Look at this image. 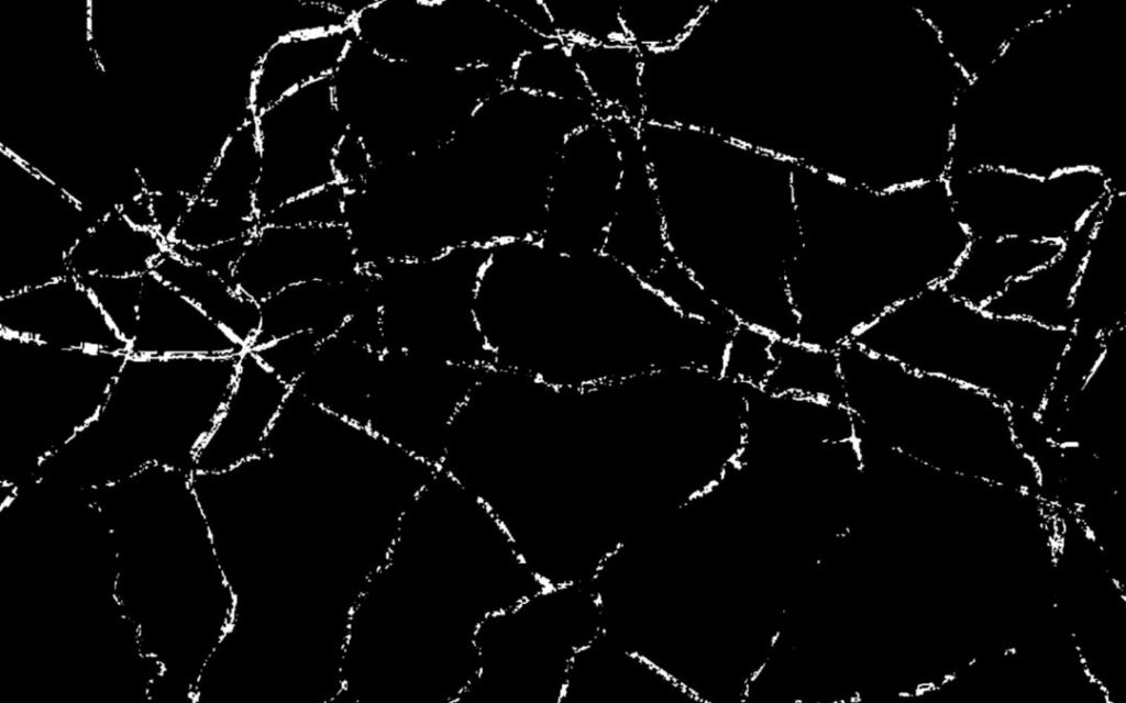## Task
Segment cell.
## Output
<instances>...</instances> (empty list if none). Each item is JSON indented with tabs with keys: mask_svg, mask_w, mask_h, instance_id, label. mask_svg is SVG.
Here are the masks:
<instances>
[{
	"mask_svg": "<svg viewBox=\"0 0 1126 703\" xmlns=\"http://www.w3.org/2000/svg\"><path fill=\"white\" fill-rule=\"evenodd\" d=\"M853 247H801L786 271L798 342L837 350L895 305L942 284L969 236L932 183L861 188Z\"/></svg>",
	"mask_w": 1126,
	"mask_h": 703,
	"instance_id": "obj_1",
	"label": "cell"
},
{
	"mask_svg": "<svg viewBox=\"0 0 1126 703\" xmlns=\"http://www.w3.org/2000/svg\"><path fill=\"white\" fill-rule=\"evenodd\" d=\"M239 359L128 354L100 411L41 462L37 478L84 491L150 465L191 475L232 391Z\"/></svg>",
	"mask_w": 1126,
	"mask_h": 703,
	"instance_id": "obj_2",
	"label": "cell"
},
{
	"mask_svg": "<svg viewBox=\"0 0 1126 703\" xmlns=\"http://www.w3.org/2000/svg\"><path fill=\"white\" fill-rule=\"evenodd\" d=\"M1071 335L990 314L938 284L887 310L850 342L914 371L971 387L1008 409L1038 413Z\"/></svg>",
	"mask_w": 1126,
	"mask_h": 703,
	"instance_id": "obj_3",
	"label": "cell"
},
{
	"mask_svg": "<svg viewBox=\"0 0 1126 703\" xmlns=\"http://www.w3.org/2000/svg\"><path fill=\"white\" fill-rule=\"evenodd\" d=\"M330 79L347 130L362 140L374 165L445 143L482 101L504 88L489 67L441 69L396 60L356 37Z\"/></svg>",
	"mask_w": 1126,
	"mask_h": 703,
	"instance_id": "obj_4",
	"label": "cell"
},
{
	"mask_svg": "<svg viewBox=\"0 0 1126 703\" xmlns=\"http://www.w3.org/2000/svg\"><path fill=\"white\" fill-rule=\"evenodd\" d=\"M126 355L0 333V483L31 482L97 415Z\"/></svg>",
	"mask_w": 1126,
	"mask_h": 703,
	"instance_id": "obj_5",
	"label": "cell"
},
{
	"mask_svg": "<svg viewBox=\"0 0 1126 703\" xmlns=\"http://www.w3.org/2000/svg\"><path fill=\"white\" fill-rule=\"evenodd\" d=\"M844 398L868 437L907 457L919 440L1017 448L1008 408L971 387L886 357L862 358L846 380Z\"/></svg>",
	"mask_w": 1126,
	"mask_h": 703,
	"instance_id": "obj_6",
	"label": "cell"
},
{
	"mask_svg": "<svg viewBox=\"0 0 1126 703\" xmlns=\"http://www.w3.org/2000/svg\"><path fill=\"white\" fill-rule=\"evenodd\" d=\"M490 247L462 244L424 259L365 266L374 276L385 350L470 365L463 324H476L473 300Z\"/></svg>",
	"mask_w": 1126,
	"mask_h": 703,
	"instance_id": "obj_7",
	"label": "cell"
},
{
	"mask_svg": "<svg viewBox=\"0 0 1126 703\" xmlns=\"http://www.w3.org/2000/svg\"><path fill=\"white\" fill-rule=\"evenodd\" d=\"M957 219L971 238L1063 243L1113 192L1099 168L1047 177L981 167L946 176Z\"/></svg>",
	"mask_w": 1126,
	"mask_h": 703,
	"instance_id": "obj_8",
	"label": "cell"
},
{
	"mask_svg": "<svg viewBox=\"0 0 1126 703\" xmlns=\"http://www.w3.org/2000/svg\"><path fill=\"white\" fill-rule=\"evenodd\" d=\"M254 119L261 153L258 221L291 199L336 182L333 156L347 127L330 78L299 88Z\"/></svg>",
	"mask_w": 1126,
	"mask_h": 703,
	"instance_id": "obj_9",
	"label": "cell"
},
{
	"mask_svg": "<svg viewBox=\"0 0 1126 703\" xmlns=\"http://www.w3.org/2000/svg\"><path fill=\"white\" fill-rule=\"evenodd\" d=\"M474 368L402 350H384L366 428L438 468L450 422L474 386H465L463 377Z\"/></svg>",
	"mask_w": 1126,
	"mask_h": 703,
	"instance_id": "obj_10",
	"label": "cell"
},
{
	"mask_svg": "<svg viewBox=\"0 0 1126 703\" xmlns=\"http://www.w3.org/2000/svg\"><path fill=\"white\" fill-rule=\"evenodd\" d=\"M620 175V153L604 119L570 134L549 180L537 239L560 254L601 253Z\"/></svg>",
	"mask_w": 1126,
	"mask_h": 703,
	"instance_id": "obj_11",
	"label": "cell"
},
{
	"mask_svg": "<svg viewBox=\"0 0 1126 703\" xmlns=\"http://www.w3.org/2000/svg\"><path fill=\"white\" fill-rule=\"evenodd\" d=\"M362 266L344 224L286 226L258 223L236 261L232 282L262 302L280 290L313 280H346Z\"/></svg>",
	"mask_w": 1126,
	"mask_h": 703,
	"instance_id": "obj_12",
	"label": "cell"
},
{
	"mask_svg": "<svg viewBox=\"0 0 1126 703\" xmlns=\"http://www.w3.org/2000/svg\"><path fill=\"white\" fill-rule=\"evenodd\" d=\"M0 333L60 348L129 353V343L71 274L0 298Z\"/></svg>",
	"mask_w": 1126,
	"mask_h": 703,
	"instance_id": "obj_13",
	"label": "cell"
},
{
	"mask_svg": "<svg viewBox=\"0 0 1126 703\" xmlns=\"http://www.w3.org/2000/svg\"><path fill=\"white\" fill-rule=\"evenodd\" d=\"M605 121L620 153L621 175L601 253L644 280L670 255L663 216L638 124L622 116Z\"/></svg>",
	"mask_w": 1126,
	"mask_h": 703,
	"instance_id": "obj_14",
	"label": "cell"
},
{
	"mask_svg": "<svg viewBox=\"0 0 1126 703\" xmlns=\"http://www.w3.org/2000/svg\"><path fill=\"white\" fill-rule=\"evenodd\" d=\"M290 391L253 350H244L232 391L197 451L195 471L221 472L263 455Z\"/></svg>",
	"mask_w": 1126,
	"mask_h": 703,
	"instance_id": "obj_15",
	"label": "cell"
},
{
	"mask_svg": "<svg viewBox=\"0 0 1126 703\" xmlns=\"http://www.w3.org/2000/svg\"><path fill=\"white\" fill-rule=\"evenodd\" d=\"M247 348L152 271L143 275L133 356H231Z\"/></svg>",
	"mask_w": 1126,
	"mask_h": 703,
	"instance_id": "obj_16",
	"label": "cell"
},
{
	"mask_svg": "<svg viewBox=\"0 0 1126 703\" xmlns=\"http://www.w3.org/2000/svg\"><path fill=\"white\" fill-rule=\"evenodd\" d=\"M374 298L373 275L364 267L346 280L289 286L260 302L261 327L250 349L298 333L323 341L335 335L360 306Z\"/></svg>",
	"mask_w": 1126,
	"mask_h": 703,
	"instance_id": "obj_17",
	"label": "cell"
},
{
	"mask_svg": "<svg viewBox=\"0 0 1126 703\" xmlns=\"http://www.w3.org/2000/svg\"><path fill=\"white\" fill-rule=\"evenodd\" d=\"M850 439H853V423L846 405L793 394H772L746 383L742 454Z\"/></svg>",
	"mask_w": 1126,
	"mask_h": 703,
	"instance_id": "obj_18",
	"label": "cell"
},
{
	"mask_svg": "<svg viewBox=\"0 0 1126 703\" xmlns=\"http://www.w3.org/2000/svg\"><path fill=\"white\" fill-rule=\"evenodd\" d=\"M1105 203L1096 208L1081 227L1063 242L1060 253L1052 260L1009 283L1000 295L981 309L997 316L1025 319L1046 327L1072 331L1073 293L1094 226Z\"/></svg>",
	"mask_w": 1126,
	"mask_h": 703,
	"instance_id": "obj_19",
	"label": "cell"
},
{
	"mask_svg": "<svg viewBox=\"0 0 1126 703\" xmlns=\"http://www.w3.org/2000/svg\"><path fill=\"white\" fill-rule=\"evenodd\" d=\"M354 38L352 25L275 37L252 69L247 107L256 114L301 87L331 78Z\"/></svg>",
	"mask_w": 1126,
	"mask_h": 703,
	"instance_id": "obj_20",
	"label": "cell"
},
{
	"mask_svg": "<svg viewBox=\"0 0 1126 703\" xmlns=\"http://www.w3.org/2000/svg\"><path fill=\"white\" fill-rule=\"evenodd\" d=\"M382 354L338 332L319 343L291 389L327 412L366 428Z\"/></svg>",
	"mask_w": 1126,
	"mask_h": 703,
	"instance_id": "obj_21",
	"label": "cell"
},
{
	"mask_svg": "<svg viewBox=\"0 0 1126 703\" xmlns=\"http://www.w3.org/2000/svg\"><path fill=\"white\" fill-rule=\"evenodd\" d=\"M1062 245L1016 237L971 238L941 286L952 297L983 308L1009 283L1052 260Z\"/></svg>",
	"mask_w": 1126,
	"mask_h": 703,
	"instance_id": "obj_22",
	"label": "cell"
},
{
	"mask_svg": "<svg viewBox=\"0 0 1126 703\" xmlns=\"http://www.w3.org/2000/svg\"><path fill=\"white\" fill-rule=\"evenodd\" d=\"M167 249V243L152 228L129 222L115 209L88 227L65 256L75 277L143 276Z\"/></svg>",
	"mask_w": 1126,
	"mask_h": 703,
	"instance_id": "obj_23",
	"label": "cell"
},
{
	"mask_svg": "<svg viewBox=\"0 0 1126 703\" xmlns=\"http://www.w3.org/2000/svg\"><path fill=\"white\" fill-rule=\"evenodd\" d=\"M565 42L597 107L598 116H622L634 124L642 122L641 48L628 41Z\"/></svg>",
	"mask_w": 1126,
	"mask_h": 703,
	"instance_id": "obj_24",
	"label": "cell"
},
{
	"mask_svg": "<svg viewBox=\"0 0 1126 703\" xmlns=\"http://www.w3.org/2000/svg\"><path fill=\"white\" fill-rule=\"evenodd\" d=\"M151 271L250 348L261 327L260 302L238 291L219 275L179 258L168 248Z\"/></svg>",
	"mask_w": 1126,
	"mask_h": 703,
	"instance_id": "obj_25",
	"label": "cell"
},
{
	"mask_svg": "<svg viewBox=\"0 0 1126 703\" xmlns=\"http://www.w3.org/2000/svg\"><path fill=\"white\" fill-rule=\"evenodd\" d=\"M261 153L253 111L245 107L239 123L223 138L199 196L249 220H257L255 191Z\"/></svg>",
	"mask_w": 1126,
	"mask_h": 703,
	"instance_id": "obj_26",
	"label": "cell"
},
{
	"mask_svg": "<svg viewBox=\"0 0 1126 703\" xmlns=\"http://www.w3.org/2000/svg\"><path fill=\"white\" fill-rule=\"evenodd\" d=\"M774 368L762 384L772 394H793L843 404L844 391L836 350L774 338Z\"/></svg>",
	"mask_w": 1126,
	"mask_h": 703,
	"instance_id": "obj_27",
	"label": "cell"
},
{
	"mask_svg": "<svg viewBox=\"0 0 1126 703\" xmlns=\"http://www.w3.org/2000/svg\"><path fill=\"white\" fill-rule=\"evenodd\" d=\"M509 86L562 100L593 102L566 42L562 38L526 52L512 69Z\"/></svg>",
	"mask_w": 1126,
	"mask_h": 703,
	"instance_id": "obj_28",
	"label": "cell"
},
{
	"mask_svg": "<svg viewBox=\"0 0 1126 703\" xmlns=\"http://www.w3.org/2000/svg\"><path fill=\"white\" fill-rule=\"evenodd\" d=\"M643 282L688 316L704 320L730 332L739 325L736 317L719 306L671 253L662 266Z\"/></svg>",
	"mask_w": 1126,
	"mask_h": 703,
	"instance_id": "obj_29",
	"label": "cell"
},
{
	"mask_svg": "<svg viewBox=\"0 0 1126 703\" xmlns=\"http://www.w3.org/2000/svg\"><path fill=\"white\" fill-rule=\"evenodd\" d=\"M257 226V220L244 219L216 202L196 196L167 244L206 247L249 237Z\"/></svg>",
	"mask_w": 1126,
	"mask_h": 703,
	"instance_id": "obj_30",
	"label": "cell"
},
{
	"mask_svg": "<svg viewBox=\"0 0 1126 703\" xmlns=\"http://www.w3.org/2000/svg\"><path fill=\"white\" fill-rule=\"evenodd\" d=\"M76 278L91 293L119 335L130 344L137 322L143 276L87 275Z\"/></svg>",
	"mask_w": 1126,
	"mask_h": 703,
	"instance_id": "obj_31",
	"label": "cell"
},
{
	"mask_svg": "<svg viewBox=\"0 0 1126 703\" xmlns=\"http://www.w3.org/2000/svg\"><path fill=\"white\" fill-rule=\"evenodd\" d=\"M770 334L741 324L731 333L721 376L754 387H762L774 368Z\"/></svg>",
	"mask_w": 1126,
	"mask_h": 703,
	"instance_id": "obj_32",
	"label": "cell"
},
{
	"mask_svg": "<svg viewBox=\"0 0 1126 703\" xmlns=\"http://www.w3.org/2000/svg\"><path fill=\"white\" fill-rule=\"evenodd\" d=\"M346 196L345 187L336 181L287 201L258 223L286 226L344 224Z\"/></svg>",
	"mask_w": 1126,
	"mask_h": 703,
	"instance_id": "obj_33",
	"label": "cell"
},
{
	"mask_svg": "<svg viewBox=\"0 0 1126 703\" xmlns=\"http://www.w3.org/2000/svg\"><path fill=\"white\" fill-rule=\"evenodd\" d=\"M320 342L310 333H298L251 350L282 381L292 387L307 370Z\"/></svg>",
	"mask_w": 1126,
	"mask_h": 703,
	"instance_id": "obj_34",
	"label": "cell"
},
{
	"mask_svg": "<svg viewBox=\"0 0 1126 703\" xmlns=\"http://www.w3.org/2000/svg\"><path fill=\"white\" fill-rule=\"evenodd\" d=\"M374 166L362 140L347 130L333 156L336 181L344 186L347 192L357 190L365 183Z\"/></svg>",
	"mask_w": 1126,
	"mask_h": 703,
	"instance_id": "obj_35",
	"label": "cell"
},
{
	"mask_svg": "<svg viewBox=\"0 0 1126 703\" xmlns=\"http://www.w3.org/2000/svg\"><path fill=\"white\" fill-rule=\"evenodd\" d=\"M249 237L197 248L169 243L167 244V248L179 258L201 266L233 284V268L241 257Z\"/></svg>",
	"mask_w": 1126,
	"mask_h": 703,
	"instance_id": "obj_36",
	"label": "cell"
},
{
	"mask_svg": "<svg viewBox=\"0 0 1126 703\" xmlns=\"http://www.w3.org/2000/svg\"><path fill=\"white\" fill-rule=\"evenodd\" d=\"M194 197L177 190L150 193L154 231L168 243Z\"/></svg>",
	"mask_w": 1126,
	"mask_h": 703,
	"instance_id": "obj_37",
	"label": "cell"
},
{
	"mask_svg": "<svg viewBox=\"0 0 1126 703\" xmlns=\"http://www.w3.org/2000/svg\"><path fill=\"white\" fill-rule=\"evenodd\" d=\"M118 209L133 225L154 230L150 193L147 191L126 200Z\"/></svg>",
	"mask_w": 1126,
	"mask_h": 703,
	"instance_id": "obj_38",
	"label": "cell"
},
{
	"mask_svg": "<svg viewBox=\"0 0 1126 703\" xmlns=\"http://www.w3.org/2000/svg\"><path fill=\"white\" fill-rule=\"evenodd\" d=\"M168 610H169V613H170V615H168V617H169V618H172V612H170V611H173V620H174V632H175V634H176V611H175V605H174V604H173V605H172V604H170V605L168 604ZM167 613H168V612L166 611V614H167ZM165 620H167L166 615H165ZM165 620H164V624H166V623H165ZM164 624H163V627L165 628ZM163 627H162V629H161V633H159V635L162 634ZM163 632H164V631H163ZM162 636H163V634H162ZM154 644H155V643H154ZM153 646H154V645H153ZM151 649H152V648H151ZM151 649H150L148 651H145V655H146V654H148V652L151 651Z\"/></svg>",
	"mask_w": 1126,
	"mask_h": 703,
	"instance_id": "obj_39",
	"label": "cell"
}]
</instances>
